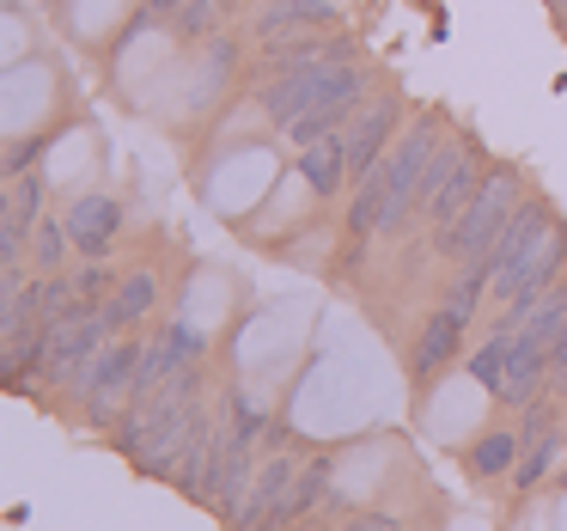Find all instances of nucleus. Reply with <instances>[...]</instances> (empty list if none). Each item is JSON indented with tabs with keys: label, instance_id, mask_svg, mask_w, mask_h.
Masks as SVG:
<instances>
[{
	"label": "nucleus",
	"instance_id": "16",
	"mask_svg": "<svg viewBox=\"0 0 567 531\" xmlns=\"http://www.w3.org/2000/svg\"><path fill=\"white\" fill-rule=\"evenodd\" d=\"M561 458H567V428L525 440V452H518V464H513V489H518V494H530V489H543V482H555V477L567 470Z\"/></svg>",
	"mask_w": 567,
	"mask_h": 531
},
{
	"label": "nucleus",
	"instance_id": "13",
	"mask_svg": "<svg viewBox=\"0 0 567 531\" xmlns=\"http://www.w3.org/2000/svg\"><path fill=\"white\" fill-rule=\"evenodd\" d=\"M43 221V184L38 177H7V221H0V263H19Z\"/></svg>",
	"mask_w": 567,
	"mask_h": 531
},
{
	"label": "nucleus",
	"instance_id": "28",
	"mask_svg": "<svg viewBox=\"0 0 567 531\" xmlns=\"http://www.w3.org/2000/svg\"><path fill=\"white\" fill-rule=\"evenodd\" d=\"M293 531H299V525H293Z\"/></svg>",
	"mask_w": 567,
	"mask_h": 531
},
{
	"label": "nucleus",
	"instance_id": "10",
	"mask_svg": "<svg viewBox=\"0 0 567 531\" xmlns=\"http://www.w3.org/2000/svg\"><path fill=\"white\" fill-rule=\"evenodd\" d=\"M336 68H348V62H330V68H293V74H269L262 80V116H269L275 129H293L299 116L311 111V104L323 99V86L336 80Z\"/></svg>",
	"mask_w": 567,
	"mask_h": 531
},
{
	"label": "nucleus",
	"instance_id": "18",
	"mask_svg": "<svg viewBox=\"0 0 567 531\" xmlns=\"http://www.w3.org/2000/svg\"><path fill=\"white\" fill-rule=\"evenodd\" d=\"M311 25H330V7L323 0H269L257 19V38L262 43H281V38H299Z\"/></svg>",
	"mask_w": 567,
	"mask_h": 531
},
{
	"label": "nucleus",
	"instance_id": "8",
	"mask_svg": "<svg viewBox=\"0 0 567 531\" xmlns=\"http://www.w3.org/2000/svg\"><path fill=\"white\" fill-rule=\"evenodd\" d=\"M396 129H403V92H379V99L360 104V116L342 129V141H348V172H354V184L384 160V153H391Z\"/></svg>",
	"mask_w": 567,
	"mask_h": 531
},
{
	"label": "nucleus",
	"instance_id": "20",
	"mask_svg": "<svg viewBox=\"0 0 567 531\" xmlns=\"http://www.w3.org/2000/svg\"><path fill=\"white\" fill-rule=\"evenodd\" d=\"M68 251H74V238H68V221H50L43 214L38 233H31V263H38V275H55L68 263Z\"/></svg>",
	"mask_w": 567,
	"mask_h": 531
},
{
	"label": "nucleus",
	"instance_id": "22",
	"mask_svg": "<svg viewBox=\"0 0 567 531\" xmlns=\"http://www.w3.org/2000/svg\"><path fill=\"white\" fill-rule=\"evenodd\" d=\"M116 282H123V269H116V263H104V257H86V269H74V287H80V299H86V306H104V299L116 294Z\"/></svg>",
	"mask_w": 567,
	"mask_h": 531
},
{
	"label": "nucleus",
	"instance_id": "4",
	"mask_svg": "<svg viewBox=\"0 0 567 531\" xmlns=\"http://www.w3.org/2000/svg\"><path fill=\"white\" fill-rule=\"evenodd\" d=\"M141 360H147V343H141L135 330L128 336H111L104 343V355L92 360L86 385H80V416L92 421V428H116L123 421V409L135 404V379H141Z\"/></svg>",
	"mask_w": 567,
	"mask_h": 531
},
{
	"label": "nucleus",
	"instance_id": "24",
	"mask_svg": "<svg viewBox=\"0 0 567 531\" xmlns=\"http://www.w3.org/2000/svg\"><path fill=\"white\" fill-rule=\"evenodd\" d=\"M336 531H403V519L384 513V507H367V513H348Z\"/></svg>",
	"mask_w": 567,
	"mask_h": 531
},
{
	"label": "nucleus",
	"instance_id": "7",
	"mask_svg": "<svg viewBox=\"0 0 567 531\" xmlns=\"http://www.w3.org/2000/svg\"><path fill=\"white\" fill-rule=\"evenodd\" d=\"M367 92H372V74H367L360 62L336 68V80L323 86V99L311 104V111L299 116L293 129H287V141H293V147H311V141H323V135H342V129L360 116V104H367Z\"/></svg>",
	"mask_w": 567,
	"mask_h": 531
},
{
	"label": "nucleus",
	"instance_id": "1",
	"mask_svg": "<svg viewBox=\"0 0 567 531\" xmlns=\"http://www.w3.org/2000/svg\"><path fill=\"white\" fill-rule=\"evenodd\" d=\"M518 202H525V177H518L513 165H494V172L482 177V190L464 202V214H457L445 233H433V245H440L457 269H464V263H488V251L501 245V233L518 214Z\"/></svg>",
	"mask_w": 567,
	"mask_h": 531
},
{
	"label": "nucleus",
	"instance_id": "5",
	"mask_svg": "<svg viewBox=\"0 0 567 531\" xmlns=\"http://www.w3.org/2000/svg\"><path fill=\"white\" fill-rule=\"evenodd\" d=\"M555 233H561V221H555L549 202H537V196L518 202V214L506 221L501 245L488 251V263H482V269H488V294L513 299V294H518V282H525V269L543 257V245H549Z\"/></svg>",
	"mask_w": 567,
	"mask_h": 531
},
{
	"label": "nucleus",
	"instance_id": "6",
	"mask_svg": "<svg viewBox=\"0 0 567 531\" xmlns=\"http://www.w3.org/2000/svg\"><path fill=\"white\" fill-rule=\"evenodd\" d=\"M482 177H488V153H482V141L457 135L440 147V160H433L427 172V190H421V214H427L433 233H445V226L464 214V202L482 190Z\"/></svg>",
	"mask_w": 567,
	"mask_h": 531
},
{
	"label": "nucleus",
	"instance_id": "26",
	"mask_svg": "<svg viewBox=\"0 0 567 531\" xmlns=\"http://www.w3.org/2000/svg\"><path fill=\"white\" fill-rule=\"evenodd\" d=\"M184 7H189V0H147V13H153V19H177Z\"/></svg>",
	"mask_w": 567,
	"mask_h": 531
},
{
	"label": "nucleus",
	"instance_id": "27",
	"mask_svg": "<svg viewBox=\"0 0 567 531\" xmlns=\"http://www.w3.org/2000/svg\"><path fill=\"white\" fill-rule=\"evenodd\" d=\"M543 7H549V13H555V19H561V25H567V0H543Z\"/></svg>",
	"mask_w": 567,
	"mask_h": 531
},
{
	"label": "nucleus",
	"instance_id": "25",
	"mask_svg": "<svg viewBox=\"0 0 567 531\" xmlns=\"http://www.w3.org/2000/svg\"><path fill=\"white\" fill-rule=\"evenodd\" d=\"M549 391H561V397H567V336L555 343V360H549Z\"/></svg>",
	"mask_w": 567,
	"mask_h": 531
},
{
	"label": "nucleus",
	"instance_id": "12",
	"mask_svg": "<svg viewBox=\"0 0 567 531\" xmlns=\"http://www.w3.org/2000/svg\"><path fill=\"white\" fill-rule=\"evenodd\" d=\"M293 482H299V464L293 458H269L250 482V501L238 507V519H226V531H262L287 501H293Z\"/></svg>",
	"mask_w": 567,
	"mask_h": 531
},
{
	"label": "nucleus",
	"instance_id": "23",
	"mask_svg": "<svg viewBox=\"0 0 567 531\" xmlns=\"http://www.w3.org/2000/svg\"><path fill=\"white\" fill-rule=\"evenodd\" d=\"M226 7H233V0H189L184 13H177V31H184V38H208L226 19Z\"/></svg>",
	"mask_w": 567,
	"mask_h": 531
},
{
	"label": "nucleus",
	"instance_id": "21",
	"mask_svg": "<svg viewBox=\"0 0 567 531\" xmlns=\"http://www.w3.org/2000/svg\"><path fill=\"white\" fill-rule=\"evenodd\" d=\"M506 343H513V336L488 330V336H482V348L470 355V379H476L482 391H494V397H501V379H506Z\"/></svg>",
	"mask_w": 567,
	"mask_h": 531
},
{
	"label": "nucleus",
	"instance_id": "2",
	"mask_svg": "<svg viewBox=\"0 0 567 531\" xmlns=\"http://www.w3.org/2000/svg\"><path fill=\"white\" fill-rule=\"evenodd\" d=\"M445 147V123L440 111H421L403 123V135L384 153V233L409 221V208H421V190H427V172Z\"/></svg>",
	"mask_w": 567,
	"mask_h": 531
},
{
	"label": "nucleus",
	"instance_id": "15",
	"mask_svg": "<svg viewBox=\"0 0 567 531\" xmlns=\"http://www.w3.org/2000/svg\"><path fill=\"white\" fill-rule=\"evenodd\" d=\"M299 172H306L311 196L330 202L342 184H354V172H348V141L342 135H323V141H311V147H299Z\"/></svg>",
	"mask_w": 567,
	"mask_h": 531
},
{
	"label": "nucleus",
	"instance_id": "17",
	"mask_svg": "<svg viewBox=\"0 0 567 531\" xmlns=\"http://www.w3.org/2000/svg\"><path fill=\"white\" fill-rule=\"evenodd\" d=\"M518 452H525V440H518L513 428H488V433H482V440H470V446H464V470H470V477H476V482L513 477Z\"/></svg>",
	"mask_w": 567,
	"mask_h": 531
},
{
	"label": "nucleus",
	"instance_id": "19",
	"mask_svg": "<svg viewBox=\"0 0 567 531\" xmlns=\"http://www.w3.org/2000/svg\"><path fill=\"white\" fill-rule=\"evenodd\" d=\"M25 294H31V306H38V318H43V324L68 318V312L80 306L74 269H55V275H31V282H25Z\"/></svg>",
	"mask_w": 567,
	"mask_h": 531
},
{
	"label": "nucleus",
	"instance_id": "3",
	"mask_svg": "<svg viewBox=\"0 0 567 531\" xmlns=\"http://www.w3.org/2000/svg\"><path fill=\"white\" fill-rule=\"evenodd\" d=\"M111 336L116 330H111V318H104V306H86V299H80L68 318H55L50 330H43V385H62V391L80 397L92 360L104 355Z\"/></svg>",
	"mask_w": 567,
	"mask_h": 531
},
{
	"label": "nucleus",
	"instance_id": "14",
	"mask_svg": "<svg viewBox=\"0 0 567 531\" xmlns=\"http://www.w3.org/2000/svg\"><path fill=\"white\" fill-rule=\"evenodd\" d=\"M153 312H159V275H153V269H123L116 294L104 299V318H111V330L128 336L141 318H153Z\"/></svg>",
	"mask_w": 567,
	"mask_h": 531
},
{
	"label": "nucleus",
	"instance_id": "11",
	"mask_svg": "<svg viewBox=\"0 0 567 531\" xmlns=\"http://www.w3.org/2000/svg\"><path fill=\"white\" fill-rule=\"evenodd\" d=\"M116 233H123V202L104 196V190H92L68 208V238H74L80 257H111Z\"/></svg>",
	"mask_w": 567,
	"mask_h": 531
},
{
	"label": "nucleus",
	"instance_id": "9",
	"mask_svg": "<svg viewBox=\"0 0 567 531\" xmlns=\"http://www.w3.org/2000/svg\"><path fill=\"white\" fill-rule=\"evenodd\" d=\"M464 330H470V318H457L452 306L433 312V318L415 330V343H409V385H415V404L427 397V385L457 360V348H464Z\"/></svg>",
	"mask_w": 567,
	"mask_h": 531
}]
</instances>
